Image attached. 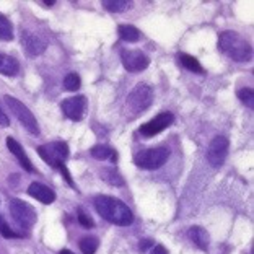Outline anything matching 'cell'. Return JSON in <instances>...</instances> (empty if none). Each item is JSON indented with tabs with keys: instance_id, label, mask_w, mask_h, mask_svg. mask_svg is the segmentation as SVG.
<instances>
[{
	"instance_id": "30bf717a",
	"label": "cell",
	"mask_w": 254,
	"mask_h": 254,
	"mask_svg": "<svg viewBox=\"0 0 254 254\" xmlns=\"http://www.w3.org/2000/svg\"><path fill=\"white\" fill-rule=\"evenodd\" d=\"M173 123H175V116L171 113H160L158 116H155V119L148 121V123L140 126V134L143 137H153L163 132L166 127H170Z\"/></svg>"
},
{
	"instance_id": "4316f807",
	"label": "cell",
	"mask_w": 254,
	"mask_h": 254,
	"mask_svg": "<svg viewBox=\"0 0 254 254\" xmlns=\"http://www.w3.org/2000/svg\"><path fill=\"white\" fill-rule=\"evenodd\" d=\"M78 223L82 225L83 228H93L95 227V223H93V220H91V217H88L83 212L78 213Z\"/></svg>"
},
{
	"instance_id": "1f68e13d",
	"label": "cell",
	"mask_w": 254,
	"mask_h": 254,
	"mask_svg": "<svg viewBox=\"0 0 254 254\" xmlns=\"http://www.w3.org/2000/svg\"><path fill=\"white\" fill-rule=\"evenodd\" d=\"M54 3H56L54 0H51V2H41V5H44V7H53Z\"/></svg>"
},
{
	"instance_id": "d6a6232c",
	"label": "cell",
	"mask_w": 254,
	"mask_h": 254,
	"mask_svg": "<svg viewBox=\"0 0 254 254\" xmlns=\"http://www.w3.org/2000/svg\"><path fill=\"white\" fill-rule=\"evenodd\" d=\"M59 254H73V253H72L70 250H62V251H61Z\"/></svg>"
},
{
	"instance_id": "6da1fadb",
	"label": "cell",
	"mask_w": 254,
	"mask_h": 254,
	"mask_svg": "<svg viewBox=\"0 0 254 254\" xmlns=\"http://www.w3.org/2000/svg\"><path fill=\"white\" fill-rule=\"evenodd\" d=\"M95 209L105 220L118 227H129L134 222V213L129 207L123 200L111 197V195H96Z\"/></svg>"
},
{
	"instance_id": "f1b7e54d",
	"label": "cell",
	"mask_w": 254,
	"mask_h": 254,
	"mask_svg": "<svg viewBox=\"0 0 254 254\" xmlns=\"http://www.w3.org/2000/svg\"><path fill=\"white\" fill-rule=\"evenodd\" d=\"M10 126V121H8V116L3 113V109L0 108V127H8Z\"/></svg>"
},
{
	"instance_id": "d6986e66",
	"label": "cell",
	"mask_w": 254,
	"mask_h": 254,
	"mask_svg": "<svg viewBox=\"0 0 254 254\" xmlns=\"http://www.w3.org/2000/svg\"><path fill=\"white\" fill-rule=\"evenodd\" d=\"M103 7L111 13H123V11H127L132 7V2H129V0H105Z\"/></svg>"
},
{
	"instance_id": "5b68a950",
	"label": "cell",
	"mask_w": 254,
	"mask_h": 254,
	"mask_svg": "<svg viewBox=\"0 0 254 254\" xmlns=\"http://www.w3.org/2000/svg\"><path fill=\"white\" fill-rule=\"evenodd\" d=\"M68 153H70L68 145L62 140H56V142L38 147V155L41 157L43 161H46V163L51 165L53 168H57V166L65 163V160L68 158Z\"/></svg>"
},
{
	"instance_id": "cb8c5ba5",
	"label": "cell",
	"mask_w": 254,
	"mask_h": 254,
	"mask_svg": "<svg viewBox=\"0 0 254 254\" xmlns=\"http://www.w3.org/2000/svg\"><path fill=\"white\" fill-rule=\"evenodd\" d=\"M82 85V80H80L78 73H68L65 78H64V88L67 91H77Z\"/></svg>"
},
{
	"instance_id": "4dcf8cb0",
	"label": "cell",
	"mask_w": 254,
	"mask_h": 254,
	"mask_svg": "<svg viewBox=\"0 0 254 254\" xmlns=\"http://www.w3.org/2000/svg\"><path fill=\"white\" fill-rule=\"evenodd\" d=\"M150 246H155V243L152 240H143L140 241V251H147Z\"/></svg>"
},
{
	"instance_id": "7a4b0ae2",
	"label": "cell",
	"mask_w": 254,
	"mask_h": 254,
	"mask_svg": "<svg viewBox=\"0 0 254 254\" xmlns=\"http://www.w3.org/2000/svg\"><path fill=\"white\" fill-rule=\"evenodd\" d=\"M218 48H220L225 56H228L230 59L236 62H246L253 56L251 44L236 31L220 33V36H218Z\"/></svg>"
},
{
	"instance_id": "ac0fdd59",
	"label": "cell",
	"mask_w": 254,
	"mask_h": 254,
	"mask_svg": "<svg viewBox=\"0 0 254 254\" xmlns=\"http://www.w3.org/2000/svg\"><path fill=\"white\" fill-rule=\"evenodd\" d=\"M90 155L95 160H111L113 163H116V161H118L116 150H113L111 147H108V145H95L93 148L90 150Z\"/></svg>"
},
{
	"instance_id": "2e32d148",
	"label": "cell",
	"mask_w": 254,
	"mask_h": 254,
	"mask_svg": "<svg viewBox=\"0 0 254 254\" xmlns=\"http://www.w3.org/2000/svg\"><path fill=\"white\" fill-rule=\"evenodd\" d=\"M20 72V64L15 57L2 54L0 53V73L7 75V77H13Z\"/></svg>"
},
{
	"instance_id": "5bb4252c",
	"label": "cell",
	"mask_w": 254,
	"mask_h": 254,
	"mask_svg": "<svg viewBox=\"0 0 254 254\" xmlns=\"http://www.w3.org/2000/svg\"><path fill=\"white\" fill-rule=\"evenodd\" d=\"M7 147H8V150L11 152V155H15V158L20 161V165H21L23 168H25L28 173H33V171H34L31 160L28 158L26 152H25V150H23V147L20 145L18 142L15 140L13 137H8V138H7Z\"/></svg>"
},
{
	"instance_id": "e0dca14e",
	"label": "cell",
	"mask_w": 254,
	"mask_h": 254,
	"mask_svg": "<svg viewBox=\"0 0 254 254\" xmlns=\"http://www.w3.org/2000/svg\"><path fill=\"white\" fill-rule=\"evenodd\" d=\"M119 38L126 43H138L142 39V33L134 25H119Z\"/></svg>"
},
{
	"instance_id": "d4e9b609",
	"label": "cell",
	"mask_w": 254,
	"mask_h": 254,
	"mask_svg": "<svg viewBox=\"0 0 254 254\" xmlns=\"http://www.w3.org/2000/svg\"><path fill=\"white\" fill-rule=\"evenodd\" d=\"M238 98L245 103L248 108L253 109V106H254V91H253V88H241L238 91Z\"/></svg>"
},
{
	"instance_id": "603a6c76",
	"label": "cell",
	"mask_w": 254,
	"mask_h": 254,
	"mask_svg": "<svg viewBox=\"0 0 254 254\" xmlns=\"http://www.w3.org/2000/svg\"><path fill=\"white\" fill-rule=\"evenodd\" d=\"M101 176L105 178L111 186H124V178L121 176L114 168H106L101 173Z\"/></svg>"
},
{
	"instance_id": "484cf974",
	"label": "cell",
	"mask_w": 254,
	"mask_h": 254,
	"mask_svg": "<svg viewBox=\"0 0 254 254\" xmlns=\"http://www.w3.org/2000/svg\"><path fill=\"white\" fill-rule=\"evenodd\" d=\"M0 233H2L3 238H16V236H20V235H16L13 230L8 227L7 222L3 220L2 215H0Z\"/></svg>"
},
{
	"instance_id": "9a60e30c",
	"label": "cell",
	"mask_w": 254,
	"mask_h": 254,
	"mask_svg": "<svg viewBox=\"0 0 254 254\" xmlns=\"http://www.w3.org/2000/svg\"><path fill=\"white\" fill-rule=\"evenodd\" d=\"M189 238L192 240V243L197 248H200V250H207L210 245V236L207 233V230H204L202 227H190Z\"/></svg>"
},
{
	"instance_id": "44dd1931",
	"label": "cell",
	"mask_w": 254,
	"mask_h": 254,
	"mask_svg": "<svg viewBox=\"0 0 254 254\" xmlns=\"http://www.w3.org/2000/svg\"><path fill=\"white\" fill-rule=\"evenodd\" d=\"M13 39V26L5 15H0V41H11Z\"/></svg>"
},
{
	"instance_id": "4fadbf2b",
	"label": "cell",
	"mask_w": 254,
	"mask_h": 254,
	"mask_svg": "<svg viewBox=\"0 0 254 254\" xmlns=\"http://www.w3.org/2000/svg\"><path fill=\"white\" fill-rule=\"evenodd\" d=\"M28 194L31 195V197H34L36 200H39L41 204H53V202L56 200V192L51 188L44 186V184L34 181L30 184V188H28Z\"/></svg>"
},
{
	"instance_id": "9c48e42d",
	"label": "cell",
	"mask_w": 254,
	"mask_h": 254,
	"mask_svg": "<svg viewBox=\"0 0 254 254\" xmlns=\"http://www.w3.org/2000/svg\"><path fill=\"white\" fill-rule=\"evenodd\" d=\"M121 61L127 72L137 73L142 72L150 65V59L140 49H123L121 51Z\"/></svg>"
},
{
	"instance_id": "3957f363",
	"label": "cell",
	"mask_w": 254,
	"mask_h": 254,
	"mask_svg": "<svg viewBox=\"0 0 254 254\" xmlns=\"http://www.w3.org/2000/svg\"><path fill=\"white\" fill-rule=\"evenodd\" d=\"M153 103V90L147 83H138L130 91L126 100L127 118H137L138 114L147 111Z\"/></svg>"
},
{
	"instance_id": "52a82bcc",
	"label": "cell",
	"mask_w": 254,
	"mask_h": 254,
	"mask_svg": "<svg viewBox=\"0 0 254 254\" xmlns=\"http://www.w3.org/2000/svg\"><path fill=\"white\" fill-rule=\"evenodd\" d=\"M5 101H7L8 108L11 109L13 116L20 121V124L25 127V129L30 132L33 135H38L39 134V126H38V121L34 118V114L28 109L23 103L18 100V98H13L10 95H5Z\"/></svg>"
},
{
	"instance_id": "ffe728a7",
	"label": "cell",
	"mask_w": 254,
	"mask_h": 254,
	"mask_svg": "<svg viewBox=\"0 0 254 254\" xmlns=\"http://www.w3.org/2000/svg\"><path fill=\"white\" fill-rule=\"evenodd\" d=\"M180 61L183 64V67H186L188 70L194 72V73H204V68H202L200 62L195 59V57L189 56V54H181L180 56Z\"/></svg>"
},
{
	"instance_id": "f546056e",
	"label": "cell",
	"mask_w": 254,
	"mask_h": 254,
	"mask_svg": "<svg viewBox=\"0 0 254 254\" xmlns=\"http://www.w3.org/2000/svg\"><path fill=\"white\" fill-rule=\"evenodd\" d=\"M150 254H168V251H166V248L163 245H155L152 248V251H150Z\"/></svg>"
},
{
	"instance_id": "ba28073f",
	"label": "cell",
	"mask_w": 254,
	"mask_h": 254,
	"mask_svg": "<svg viewBox=\"0 0 254 254\" xmlns=\"http://www.w3.org/2000/svg\"><path fill=\"white\" fill-rule=\"evenodd\" d=\"M228 148H230V142L227 137L223 135H217L212 138V142L209 143V148H207V161L213 166V168H218L225 163L228 155Z\"/></svg>"
},
{
	"instance_id": "8992f818",
	"label": "cell",
	"mask_w": 254,
	"mask_h": 254,
	"mask_svg": "<svg viewBox=\"0 0 254 254\" xmlns=\"http://www.w3.org/2000/svg\"><path fill=\"white\" fill-rule=\"evenodd\" d=\"M8 209H10V213H11V218H13L15 223L23 230H30L38 220L36 210H34L33 207L25 200L10 199Z\"/></svg>"
},
{
	"instance_id": "277c9868",
	"label": "cell",
	"mask_w": 254,
	"mask_h": 254,
	"mask_svg": "<svg viewBox=\"0 0 254 254\" xmlns=\"http://www.w3.org/2000/svg\"><path fill=\"white\" fill-rule=\"evenodd\" d=\"M170 158V150L165 147H155V148H147L142 152L135 153L134 163L142 170H158L161 168Z\"/></svg>"
},
{
	"instance_id": "7402d4cb",
	"label": "cell",
	"mask_w": 254,
	"mask_h": 254,
	"mask_svg": "<svg viewBox=\"0 0 254 254\" xmlns=\"http://www.w3.org/2000/svg\"><path fill=\"white\" fill-rule=\"evenodd\" d=\"M80 251H82L83 254H95L98 246H100V241H98V238H95V236H85V238L80 240Z\"/></svg>"
},
{
	"instance_id": "83f0119b",
	"label": "cell",
	"mask_w": 254,
	"mask_h": 254,
	"mask_svg": "<svg viewBox=\"0 0 254 254\" xmlns=\"http://www.w3.org/2000/svg\"><path fill=\"white\" fill-rule=\"evenodd\" d=\"M57 170H59V171L62 173V176L65 178V181H67L68 186H73V183H72V176H70V173H68V170H67L65 163L61 165V166H57Z\"/></svg>"
},
{
	"instance_id": "8fae6325",
	"label": "cell",
	"mask_w": 254,
	"mask_h": 254,
	"mask_svg": "<svg viewBox=\"0 0 254 254\" xmlns=\"http://www.w3.org/2000/svg\"><path fill=\"white\" fill-rule=\"evenodd\" d=\"M61 108L65 118H68L70 121H82L86 109V98L82 95L67 98V100L61 103Z\"/></svg>"
},
{
	"instance_id": "7c38bea8",
	"label": "cell",
	"mask_w": 254,
	"mask_h": 254,
	"mask_svg": "<svg viewBox=\"0 0 254 254\" xmlns=\"http://www.w3.org/2000/svg\"><path fill=\"white\" fill-rule=\"evenodd\" d=\"M21 44L30 57H36L39 54H43L46 48H48V41L44 38H39L30 31H21Z\"/></svg>"
}]
</instances>
